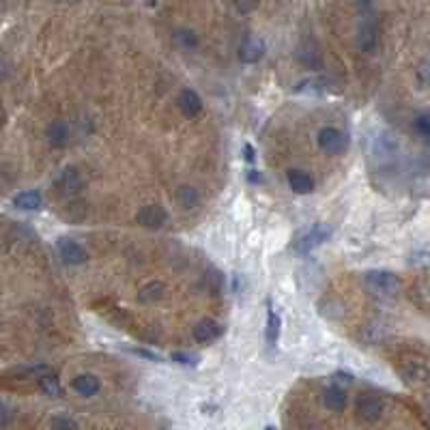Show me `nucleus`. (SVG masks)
I'll list each match as a JSON object with an SVG mask.
<instances>
[{
	"instance_id": "nucleus-27",
	"label": "nucleus",
	"mask_w": 430,
	"mask_h": 430,
	"mask_svg": "<svg viewBox=\"0 0 430 430\" xmlns=\"http://www.w3.org/2000/svg\"><path fill=\"white\" fill-rule=\"evenodd\" d=\"M50 430H78V424L69 415H56L50 422Z\"/></svg>"
},
{
	"instance_id": "nucleus-35",
	"label": "nucleus",
	"mask_w": 430,
	"mask_h": 430,
	"mask_svg": "<svg viewBox=\"0 0 430 430\" xmlns=\"http://www.w3.org/2000/svg\"><path fill=\"white\" fill-rule=\"evenodd\" d=\"M7 123V112H5V106H3V101H0V127H3Z\"/></svg>"
},
{
	"instance_id": "nucleus-10",
	"label": "nucleus",
	"mask_w": 430,
	"mask_h": 430,
	"mask_svg": "<svg viewBox=\"0 0 430 430\" xmlns=\"http://www.w3.org/2000/svg\"><path fill=\"white\" fill-rule=\"evenodd\" d=\"M56 187H59V192L63 196H73L80 192L82 187V175H80V170L76 166H67L63 172H61V177L59 181H56Z\"/></svg>"
},
{
	"instance_id": "nucleus-40",
	"label": "nucleus",
	"mask_w": 430,
	"mask_h": 430,
	"mask_svg": "<svg viewBox=\"0 0 430 430\" xmlns=\"http://www.w3.org/2000/svg\"><path fill=\"white\" fill-rule=\"evenodd\" d=\"M428 407H430V396H428Z\"/></svg>"
},
{
	"instance_id": "nucleus-18",
	"label": "nucleus",
	"mask_w": 430,
	"mask_h": 430,
	"mask_svg": "<svg viewBox=\"0 0 430 430\" xmlns=\"http://www.w3.org/2000/svg\"><path fill=\"white\" fill-rule=\"evenodd\" d=\"M323 405L329 409V411H344L347 407V392L338 385H331L323 392Z\"/></svg>"
},
{
	"instance_id": "nucleus-6",
	"label": "nucleus",
	"mask_w": 430,
	"mask_h": 430,
	"mask_svg": "<svg viewBox=\"0 0 430 430\" xmlns=\"http://www.w3.org/2000/svg\"><path fill=\"white\" fill-rule=\"evenodd\" d=\"M295 56H297L299 65H303V67L310 69V71H319V69L323 67V54H321V48H319L317 41L310 39V37L303 39V41L297 45Z\"/></svg>"
},
{
	"instance_id": "nucleus-39",
	"label": "nucleus",
	"mask_w": 430,
	"mask_h": 430,
	"mask_svg": "<svg viewBox=\"0 0 430 430\" xmlns=\"http://www.w3.org/2000/svg\"><path fill=\"white\" fill-rule=\"evenodd\" d=\"M265 430H278V428H273V426H267Z\"/></svg>"
},
{
	"instance_id": "nucleus-33",
	"label": "nucleus",
	"mask_w": 430,
	"mask_h": 430,
	"mask_svg": "<svg viewBox=\"0 0 430 430\" xmlns=\"http://www.w3.org/2000/svg\"><path fill=\"white\" fill-rule=\"evenodd\" d=\"M129 351L136 353V355H140V357H145V359H151V361H162L159 355H155V353H151V351H145V349H129Z\"/></svg>"
},
{
	"instance_id": "nucleus-8",
	"label": "nucleus",
	"mask_w": 430,
	"mask_h": 430,
	"mask_svg": "<svg viewBox=\"0 0 430 430\" xmlns=\"http://www.w3.org/2000/svg\"><path fill=\"white\" fill-rule=\"evenodd\" d=\"M265 56V41L256 35H248L239 45V59L245 65H254Z\"/></svg>"
},
{
	"instance_id": "nucleus-12",
	"label": "nucleus",
	"mask_w": 430,
	"mask_h": 430,
	"mask_svg": "<svg viewBox=\"0 0 430 430\" xmlns=\"http://www.w3.org/2000/svg\"><path fill=\"white\" fill-rule=\"evenodd\" d=\"M45 138L52 149H63L69 142V125L65 121H54L45 129Z\"/></svg>"
},
{
	"instance_id": "nucleus-2",
	"label": "nucleus",
	"mask_w": 430,
	"mask_h": 430,
	"mask_svg": "<svg viewBox=\"0 0 430 430\" xmlns=\"http://www.w3.org/2000/svg\"><path fill=\"white\" fill-rule=\"evenodd\" d=\"M319 149L327 155H344L349 149V136L336 127H323L317 136Z\"/></svg>"
},
{
	"instance_id": "nucleus-38",
	"label": "nucleus",
	"mask_w": 430,
	"mask_h": 430,
	"mask_svg": "<svg viewBox=\"0 0 430 430\" xmlns=\"http://www.w3.org/2000/svg\"><path fill=\"white\" fill-rule=\"evenodd\" d=\"M65 3H80V0H65Z\"/></svg>"
},
{
	"instance_id": "nucleus-30",
	"label": "nucleus",
	"mask_w": 430,
	"mask_h": 430,
	"mask_svg": "<svg viewBox=\"0 0 430 430\" xmlns=\"http://www.w3.org/2000/svg\"><path fill=\"white\" fill-rule=\"evenodd\" d=\"M261 5V0H235V7H237V11L239 13H243V15H248V13H252V11H256V7Z\"/></svg>"
},
{
	"instance_id": "nucleus-7",
	"label": "nucleus",
	"mask_w": 430,
	"mask_h": 430,
	"mask_svg": "<svg viewBox=\"0 0 430 430\" xmlns=\"http://www.w3.org/2000/svg\"><path fill=\"white\" fill-rule=\"evenodd\" d=\"M56 252H59L61 261L65 265H84L89 261V252L84 250V245H80L78 241L69 239V237H63L56 243Z\"/></svg>"
},
{
	"instance_id": "nucleus-19",
	"label": "nucleus",
	"mask_w": 430,
	"mask_h": 430,
	"mask_svg": "<svg viewBox=\"0 0 430 430\" xmlns=\"http://www.w3.org/2000/svg\"><path fill=\"white\" fill-rule=\"evenodd\" d=\"M166 297V286L162 282H149L147 286H142L138 293L140 303H157Z\"/></svg>"
},
{
	"instance_id": "nucleus-14",
	"label": "nucleus",
	"mask_w": 430,
	"mask_h": 430,
	"mask_svg": "<svg viewBox=\"0 0 430 430\" xmlns=\"http://www.w3.org/2000/svg\"><path fill=\"white\" fill-rule=\"evenodd\" d=\"M220 334H222V327L215 321H211V319H203L200 323H196V327H194V340L200 342V344L213 342L215 338H220Z\"/></svg>"
},
{
	"instance_id": "nucleus-36",
	"label": "nucleus",
	"mask_w": 430,
	"mask_h": 430,
	"mask_svg": "<svg viewBox=\"0 0 430 430\" xmlns=\"http://www.w3.org/2000/svg\"><path fill=\"white\" fill-rule=\"evenodd\" d=\"M248 179H250V183H252V181H254V183H261V181H263L258 172H250V177H248Z\"/></svg>"
},
{
	"instance_id": "nucleus-5",
	"label": "nucleus",
	"mask_w": 430,
	"mask_h": 430,
	"mask_svg": "<svg viewBox=\"0 0 430 430\" xmlns=\"http://www.w3.org/2000/svg\"><path fill=\"white\" fill-rule=\"evenodd\" d=\"M355 43H357L359 52H364V54L375 52V48L379 43V26H377L375 17H361L359 26H357Z\"/></svg>"
},
{
	"instance_id": "nucleus-13",
	"label": "nucleus",
	"mask_w": 430,
	"mask_h": 430,
	"mask_svg": "<svg viewBox=\"0 0 430 430\" xmlns=\"http://www.w3.org/2000/svg\"><path fill=\"white\" fill-rule=\"evenodd\" d=\"M403 377L411 385H424V383H430V368L420 361H409L403 366Z\"/></svg>"
},
{
	"instance_id": "nucleus-37",
	"label": "nucleus",
	"mask_w": 430,
	"mask_h": 430,
	"mask_svg": "<svg viewBox=\"0 0 430 430\" xmlns=\"http://www.w3.org/2000/svg\"><path fill=\"white\" fill-rule=\"evenodd\" d=\"M147 5H149V7H155V5H157V0H147Z\"/></svg>"
},
{
	"instance_id": "nucleus-15",
	"label": "nucleus",
	"mask_w": 430,
	"mask_h": 430,
	"mask_svg": "<svg viewBox=\"0 0 430 430\" xmlns=\"http://www.w3.org/2000/svg\"><path fill=\"white\" fill-rule=\"evenodd\" d=\"M286 179H289V185H291V189L295 194L303 196V194H310L314 189L312 177L308 175V172H303V170H297V168L289 170V172H286Z\"/></svg>"
},
{
	"instance_id": "nucleus-26",
	"label": "nucleus",
	"mask_w": 430,
	"mask_h": 430,
	"mask_svg": "<svg viewBox=\"0 0 430 430\" xmlns=\"http://www.w3.org/2000/svg\"><path fill=\"white\" fill-rule=\"evenodd\" d=\"M413 129L420 138L430 142V110L417 114V117L413 119Z\"/></svg>"
},
{
	"instance_id": "nucleus-11",
	"label": "nucleus",
	"mask_w": 430,
	"mask_h": 430,
	"mask_svg": "<svg viewBox=\"0 0 430 430\" xmlns=\"http://www.w3.org/2000/svg\"><path fill=\"white\" fill-rule=\"evenodd\" d=\"M177 103L183 112V117H187V119H194V117H198L200 112H203V99H200V95L194 89H183L179 93Z\"/></svg>"
},
{
	"instance_id": "nucleus-3",
	"label": "nucleus",
	"mask_w": 430,
	"mask_h": 430,
	"mask_svg": "<svg viewBox=\"0 0 430 430\" xmlns=\"http://www.w3.org/2000/svg\"><path fill=\"white\" fill-rule=\"evenodd\" d=\"M329 237H331V228H329L327 224H314V226H310L308 231L295 241V248H293V250H295V254L303 256V254L312 252L317 245L325 243Z\"/></svg>"
},
{
	"instance_id": "nucleus-21",
	"label": "nucleus",
	"mask_w": 430,
	"mask_h": 430,
	"mask_svg": "<svg viewBox=\"0 0 430 430\" xmlns=\"http://www.w3.org/2000/svg\"><path fill=\"white\" fill-rule=\"evenodd\" d=\"M37 383H39V387H41V392H43L45 396L56 398V396L63 394V385H61V381H59V377H56L54 370H50V372H45V375H41V377L37 379Z\"/></svg>"
},
{
	"instance_id": "nucleus-25",
	"label": "nucleus",
	"mask_w": 430,
	"mask_h": 430,
	"mask_svg": "<svg viewBox=\"0 0 430 430\" xmlns=\"http://www.w3.org/2000/svg\"><path fill=\"white\" fill-rule=\"evenodd\" d=\"M329 86V82L325 80V78H310V80H303L301 84H297V93H321V91H325Z\"/></svg>"
},
{
	"instance_id": "nucleus-4",
	"label": "nucleus",
	"mask_w": 430,
	"mask_h": 430,
	"mask_svg": "<svg viewBox=\"0 0 430 430\" xmlns=\"http://www.w3.org/2000/svg\"><path fill=\"white\" fill-rule=\"evenodd\" d=\"M355 413L361 424H377L383 417V400L372 394H361L357 398Z\"/></svg>"
},
{
	"instance_id": "nucleus-31",
	"label": "nucleus",
	"mask_w": 430,
	"mask_h": 430,
	"mask_svg": "<svg viewBox=\"0 0 430 430\" xmlns=\"http://www.w3.org/2000/svg\"><path fill=\"white\" fill-rule=\"evenodd\" d=\"M172 361L183 364V366H196L198 357L196 355H187V353H172Z\"/></svg>"
},
{
	"instance_id": "nucleus-23",
	"label": "nucleus",
	"mask_w": 430,
	"mask_h": 430,
	"mask_svg": "<svg viewBox=\"0 0 430 430\" xmlns=\"http://www.w3.org/2000/svg\"><path fill=\"white\" fill-rule=\"evenodd\" d=\"M411 299H413L422 310H430V280H420V282L413 286Z\"/></svg>"
},
{
	"instance_id": "nucleus-29",
	"label": "nucleus",
	"mask_w": 430,
	"mask_h": 430,
	"mask_svg": "<svg viewBox=\"0 0 430 430\" xmlns=\"http://www.w3.org/2000/svg\"><path fill=\"white\" fill-rule=\"evenodd\" d=\"M411 261H413V265H430V245H424V248L415 250L413 256H411Z\"/></svg>"
},
{
	"instance_id": "nucleus-28",
	"label": "nucleus",
	"mask_w": 430,
	"mask_h": 430,
	"mask_svg": "<svg viewBox=\"0 0 430 430\" xmlns=\"http://www.w3.org/2000/svg\"><path fill=\"white\" fill-rule=\"evenodd\" d=\"M415 78H417V84H420V86L428 89V86H430V59H428V61H422V63L417 65Z\"/></svg>"
},
{
	"instance_id": "nucleus-20",
	"label": "nucleus",
	"mask_w": 430,
	"mask_h": 430,
	"mask_svg": "<svg viewBox=\"0 0 430 430\" xmlns=\"http://www.w3.org/2000/svg\"><path fill=\"white\" fill-rule=\"evenodd\" d=\"M41 194L39 192H35V189H31V192H22V194H17L15 198H13V205L17 207V209H22V211H37L39 207H41Z\"/></svg>"
},
{
	"instance_id": "nucleus-22",
	"label": "nucleus",
	"mask_w": 430,
	"mask_h": 430,
	"mask_svg": "<svg viewBox=\"0 0 430 430\" xmlns=\"http://www.w3.org/2000/svg\"><path fill=\"white\" fill-rule=\"evenodd\" d=\"M177 203L183 209H196L198 203H200V192L196 187H192V185H183L177 192Z\"/></svg>"
},
{
	"instance_id": "nucleus-9",
	"label": "nucleus",
	"mask_w": 430,
	"mask_h": 430,
	"mask_svg": "<svg viewBox=\"0 0 430 430\" xmlns=\"http://www.w3.org/2000/svg\"><path fill=\"white\" fill-rule=\"evenodd\" d=\"M136 222L142 226V228H151V231H155V228H162L166 222H168V213L164 207L159 205H149V207H142L136 215Z\"/></svg>"
},
{
	"instance_id": "nucleus-1",
	"label": "nucleus",
	"mask_w": 430,
	"mask_h": 430,
	"mask_svg": "<svg viewBox=\"0 0 430 430\" xmlns=\"http://www.w3.org/2000/svg\"><path fill=\"white\" fill-rule=\"evenodd\" d=\"M364 289L370 297L389 301L403 293V280L392 271L375 269V271H368L364 275Z\"/></svg>"
},
{
	"instance_id": "nucleus-16",
	"label": "nucleus",
	"mask_w": 430,
	"mask_h": 430,
	"mask_svg": "<svg viewBox=\"0 0 430 430\" xmlns=\"http://www.w3.org/2000/svg\"><path fill=\"white\" fill-rule=\"evenodd\" d=\"M280 331H282V319H280V314L275 312L273 303L267 301V325H265V336H267V344H269L271 349L278 344Z\"/></svg>"
},
{
	"instance_id": "nucleus-17",
	"label": "nucleus",
	"mask_w": 430,
	"mask_h": 430,
	"mask_svg": "<svg viewBox=\"0 0 430 430\" xmlns=\"http://www.w3.org/2000/svg\"><path fill=\"white\" fill-rule=\"evenodd\" d=\"M71 387L76 394H80L84 398H91L101 389V381L95 375H80L71 381Z\"/></svg>"
},
{
	"instance_id": "nucleus-34",
	"label": "nucleus",
	"mask_w": 430,
	"mask_h": 430,
	"mask_svg": "<svg viewBox=\"0 0 430 430\" xmlns=\"http://www.w3.org/2000/svg\"><path fill=\"white\" fill-rule=\"evenodd\" d=\"M243 159H245L248 164H254V162H256V151H254L252 145H245V147H243Z\"/></svg>"
},
{
	"instance_id": "nucleus-32",
	"label": "nucleus",
	"mask_w": 430,
	"mask_h": 430,
	"mask_svg": "<svg viewBox=\"0 0 430 430\" xmlns=\"http://www.w3.org/2000/svg\"><path fill=\"white\" fill-rule=\"evenodd\" d=\"M9 420H11V411H9V407L3 403V400H0V428L7 426Z\"/></svg>"
},
{
	"instance_id": "nucleus-24",
	"label": "nucleus",
	"mask_w": 430,
	"mask_h": 430,
	"mask_svg": "<svg viewBox=\"0 0 430 430\" xmlns=\"http://www.w3.org/2000/svg\"><path fill=\"white\" fill-rule=\"evenodd\" d=\"M175 41H177V45L183 48V50H194V48H198V43H200L198 35L192 31V28H179V31H175Z\"/></svg>"
}]
</instances>
